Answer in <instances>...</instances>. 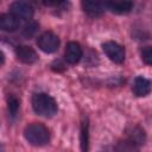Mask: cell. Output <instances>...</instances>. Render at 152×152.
Returning a JSON list of instances; mask_svg holds the SVG:
<instances>
[{
	"mask_svg": "<svg viewBox=\"0 0 152 152\" xmlns=\"http://www.w3.org/2000/svg\"><path fill=\"white\" fill-rule=\"evenodd\" d=\"M32 107L38 115L45 118H51L57 112L56 101L50 95L44 93H38L32 96Z\"/></svg>",
	"mask_w": 152,
	"mask_h": 152,
	"instance_id": "obj_1",
	"label": "cell"
},
{
	"mask_svg": "<svg viewBox=\"0 0 152 152\" xmlns=\"http://www.w3.org/2000/svg\"><path fill=\"white\" fill-rule=\"evenodd\" d=\"M24 137L25 139L33 146H43L49 142L50 133L49 129L43 124H30L24 129Z\"/></svg>",
	"mask_w": 152,
	"mask_h": 152,
	"instance_id": "obj_2",
	"label": "cell"
},
{
	"mask_svg": "<svg viewBox=\"0 0 152 152\" xmlns=\"http://www.w3.org/2000/svg\"><path fill=\"white\" fill-rule=\"evenodd\" d=\"M37 45H38V48L43 52H45V53H52V52L57 51V49L59 46V38L53 32L48 31V32L42 33L38 37Z\"/></svg>",
	"mask_w": 152,
	"mask_h": 152,
	"instance_id": "obj_3",
	"label": "cell"
},
{
	"mask_svg": "<svg viewBox=\"0 0 152 152\" xmlns=\"http://www.w3.org/2000/svg\"><path fill=\"white\" fill-rule=\"evenodd\" d=\"M11 14L17 19L30 20L33 17V7L25 0H17L11 5Z\"/></svg>",
	"mask_w": 152,
	"mask_h": 152,
	"instance_id": "obj_4",
	"label": "cell"
},
{
	"mask_svg": "<svg viewBox=\"0 0 152 152\" xmlns=\"http://www.w3.org/2000/svg\"><path fill=\"white\" fill-rule=\"evenodd\" d=\"M102 49L107 57L114 63H122L125 59V49L115 42H106L102 44Z\"/></svg>",
	"mask_w": 152,
	"mask_h": 152,
	"instance_id": "obj_5",
	"label": "cell"
},
{
	"mask_svg": "<svg viewBox=\"0 0 152 152\" xmlns=\"http://www.w3.org/2000/svg\"><path fill=\"white\" fill-rule=\"evenodd\" d=\"M15 55H17V58L24 64H33L38 59L37 52L31 46H27V45L18 46L15 49Z\"/></svg>",
	"mask_w": 152,
	"mask_h": 152,
	"instance_id": "obj_6",
	"label": "cell"
},
{
	"mask_svg": "<svg viewBox=\"0 0 152 152\" xmlns=\"http://www.w3.org/2000/svg\"><path fill=\"white\" fill-rule=\"evenodd\" d=\"M82 48L78 43L76 42H70L68 43L65 51H64V58L69 64H76L81 57H82Z\"/></svg>",
	"mask_w": 152,
	"mask_h": 152,
	"instance_id": "obj_7",
	"label": "cell"
},
{
	"mask_svg": "<svg viewBox=\"0 0 152 152\" xmlns=\"http://www.w3.org/2000/svg\"><path fill=\"white\" fill-rule=\"evenodd\" d=\"M83 11L89 17H99L103 13V4L101 0H81Z\"/></svg>",
	"mask_w": 152,
	"mask_h": 152,
	"instance_id": "obj_8",
	"label": "cell"
},
{
	"mask_svg": "<svg viewBox=\"0 0 152 152\" xmlns=\"http://www.w3.org/2000/svg\"><path fill=\"white\" fill-rule=\"evenodd\" d=\"M132 90L137 96H146V95H148L150 91H151V82H150V80H147V78H145L142 76L135 77V80L133 82Z\"/></svg>",
	"mask_w": 152,
	"mask_h": 152,
	"instance_id": "obj_9",
	"label": "cell"
},
{
	"mask_svg": "<svg viewBox=\"0 0 152 152\" xmlns=\"http://www.w3.org/2000/svg\"><path fill=\"white\" fill-rule=\"evenodd\" d=\"M19 26V19H17L13 14L2 13L0 14V30L6 32H13Z\"/></svg>",
	"mask_w": 152,
	"mask_h": 152,
	"instance_id": "obj_10",
	"label": "cell"
},
{
	"mask_svg": "<svg viewBox=\"0 0 152 152\" xmlns=\"http://www.w3.org/2000/svg\"><path fill=\"white\" fill-rule=\"evenodd\" d=\"M107 6L112 12L122 14V13H127L131 11L132 1L131 0H110L107 4Z\"/></svg>",
	"mask_w": 152,
	"mask_h": 152,
	"instance_id": "obj_11",
	"label": "cell"
},
{
	"mask_svg": "<svg viewBox=\"0 0 152 152\" xmlns=\"http://www.w3.org/2000/svg\"><path fill=\"white\" fill-rule=\"evenodd\" d=\"M88 140H89V137H88V121L84 120L82 122V126H81V148L83 151L88 150Z\"/></svg>",
	"mask_w": 152,
	"mask_h": 152,
	"instance_id": "obj_12",
	"label": "cell"
},
{
	"mask_svg": "<svg viewBox=\"0 0 152 152\" xmlns=\"http://www.w3.org/2000/svg\"><path fill=\"white\" fill-rule=\"evenodd\" d=\"M7 107H8L10 114L12 116H15L19 110V100L14 95H10L7 97Z\"/></svg>",
	"mask_w": 152,
	"mask_h": 152,
	"instance_id": "obj_13",
	"label": "cell"
},
{
	"mask_svg": "<svg viewBox=\"0 0 152 152\" xmlns=\"http://www.w3.org/2000/svg\"><path fill=\"white\" fill-rule=\"evenodd\" d=\"M141 58L147 65H150L152 63V49H151V46H146L141 50Z\"/></svg>",
	"mask_w": 152,
	"mask_h": 152,
	"instance_id": "obj_14",
	"label": "cell"
},
{
	"mask_svg": "<svg viewBox=\"0 0 152 152\" xmlns=\"http://www.w3.org/2000/svg\"><path fill=\"white\" fill-rule=\"evenodd\" d=\"M37 28H38V25L34 24V23H31V24L26 25L25 28H24V36H26V37H32V36L36 33Z\"/></svg>",
	"mask_w": 152,
	"mask_h": 152,
	"instance_id": "obj_15",
	"label": "cell"
},
{
	"mask_svg": "<svg viewBox=\"0 0 152 152\" xmlns=\"http://www.w3.org/2000/svg\"><path fill=\"white\" fill-rule=\"evenodd\" d=\"M64 0H42V2L45 5V6H57L59 5L61 2H63Z\"/></svg>",
	"mask_w": 152,
	"mask_h": 152,
	"instance_id": "obj_16",
	"label": "cell"
},
{
	"mask_svg": "<svg viewBox=\"0 0 152 152\" xmlns=\"http://www.w3.org/2000/svg\"><path fill=\"white\" fill-rule=\"evenodd\" d=\"M5 62V55L2 53V51H0V65H2Z\"/></svg>",
	"mask_w": 152,
	"mask_h": 152,
	"instance_id": "obj_17",
	"label": "cell"
},
{
	"mask_svg": "<svg viewBox=\"0 0 152 152\" xmlns=\"http://www.w3.org/2000/svg\"><path fill=\"white\" fill-rule=\"evenodd\" d=\"M0 150H1V146H0Z\"/></svg>",
	"mask_w": 152,
	"mask_h": 152,
	"instance_id": "obj_18",
	"label": "cell"
},
{
	"mask_svg": "<svg viewBox=\"0 0 152 152\" xmlns=\"http://www.w3.org/2000/svg\"><path fill=\"white\" fill-rule=\"evenodd\" d=\"M37 1H38V0H37ZM39 1H42V0H39Z\"/></svg>",
	"mask_w": 152,
	"mask_h": 152,
	"instance_id": "obj_19",
	"label": "cell"
}]
</instances>
